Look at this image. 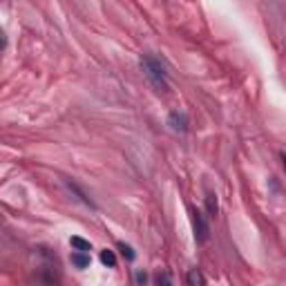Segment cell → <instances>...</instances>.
<instances>
[{
    "label": "cell",
    "mask_w": 286,
    "mask_h": 286,
    "mask_svg": "<svg viewBox=\"0 0 286 286\" xmlns=\"http://www.w3.org/2000/svg\"><path fill=\"white\" fill-rule=\"evenodd\" d=\"M141 67H143V72H145L147 80L152 83V87H154L156 92H165V89H168V78H165V70H163V65H161V63L156 61V58L143 56V58H141Z\"/></svg>",
    "instance_id": "cell-1"
},
{
    "label": "cell",
    "mask_w": 286,
    "mask_h": 286,
    "mask_svg": "<svg viewBox=\"0 0 286 286\" xmlns=\"http://www.w3.org/2000/svg\"><path fill=\"white\" fill-rule=\"evenodd\" d=\"M192 230H195V239L197 241H208L210 237V228L208 223H206V217L199 213V210H192Z\"/></svg>",
    "instance_id": "cell-2"
},
{
    "label": "cell",
    "mask_w": 286,
    "mask_h": 286,
    "mask_svg": "<svg viewBox=\"0 0 286 286\" xmlns=\"http://www.w3.org/2000/svg\"><path fill=\"white\" fill-rule=\"evenodd\" d=\"M168 123H170V128H172L174 132H186V130H188V119H186L183 112H177V110L170 112Z\"/></svg>",
    "instance_id": "cell-3"
},
{
    "label": "cell",
    "mask_w": 286,
    "mask_h": 286,
    "mask_svg": "<svg viewBox=\"0 0 286 286\" xmlns=\"http://www.w3.org/2000/svg\"><path fill=\"white\" fill-rule=\"evenodd\" d=\"M188 286H206L204 275H201L199 268H190L188 271Z\"/></svg>",
    "instance_id": "cell-4"
},
{
    "label": "cell",
    "mask_w": 286,
    "mask_h": 286,
    "mask_svg": "<svg viewBox=\"0 0 286 286\" xmlns=\"http://www.w3.org/2000/svg\"><path fill=\"white\" fill-rule=\"evenodd\" d=\"M72 248H76L78 253H87V250H92V246H89V241H85L83 237H72Z\"/></svg>",
    "instance_id": "cell-5"
},
{
    "label": "cell",
    "mask_w": 286,
    "mask_h": 286,
    "mask_svg": "<svg viewBox=\"0 0 286 286\" xmlns=\"http://www.w3.org/2000/svg\"><path fill=\"white\" fill-rule=\"evenodd\" d=\"M206 210H208V214L210 217H214L217 214V210H219V206H217V197L210 192L208 197H206Z\"/></svg>",
    "instance_id": "cell-6"
},
{
    "label": "cell",
    "mask_w": 286,
    "mask_h": 286,
    "mask_svg": "<svg viewBox=\"0 0 286 286\" xmlns=\"http://www.w3.org/2000/svg\"><path fill=\"white\" fill-rule=\"evenodd\" d=\"M72 264H76L78 268L89 266V257L85 253H72Z\"/></svg>",
    "instance_id": "cell-7"
},
{
    "label": "cell",
    "mask_w": 286,
    "mask_h": 286,
    "mask_svg": "<svg viewBox=\"0 0 286 286\" xmlns=\"http://www.w3.org/2000/svg\"><path fill=\"white\" fill-rule=\"evenodd\" d=\"M156 286H172V277H170L168 271L156 273Z\"/></svg>",
    "instance_id": "cell-8"
},
{
    "label": "cell",
    "mask_w": 286,
    "mask_h": 286,
    "mask_svg": "<svg viewBox=\"0 0 286 286\" xmlns=\"http://www.w3.org/2000/svg\"><path fill=\"white\" fill-rule=\"evenodd\" d=\"M101 262L105 264V266H116V257L112 250H103L101 253Z\"/></svg>",
    "instance_id": "cell-9"
},
{
    "label": "cell",
    "mask_w": 286,
    "mask_h": 286,
    "mask_svg": "<svg viewBox=\"0 0 286 286\" xmlns=\"http://www.w3.org/2000/svg\"><path fill=\"white\" fill-rule=\"evenodd\" d=\"M119 250H121V253H123V257L128 259V262H132V259H134V250L130 248L128 244H123V241H119Z\"/></svg>",
    "instance_id": "cell-10"
},
{
    "label": "cell",
    "mask_w": 286,
    "mask_h": 286,
    "mask_svg": "<svg viewBox=\"0 0 286 286\" xmlns=\"http://www.w3.org/2000/svg\"><path fill=\"white\" fill-rule=\"evenodd\" d=\"M137 282H139V284H141V286L145 284V273H141V271H139V273H137Z\"/></svg>",
    "instance_id": "cell-11"
},
{
    "label": "cell",
    "mask_w": 286,
    "mask_h": 286,
    "mask_svg": "<svg viewBox=\"0 0 286 286\" xmlns=\"http://www.w3.org/2000/svg\"><path fill=\"white\" fill-rule=\"evenodd\" d=\"M0 228H2V219H0Z\"/></svg>",
    "instance_id": "cell-12"
}]
</instances>
